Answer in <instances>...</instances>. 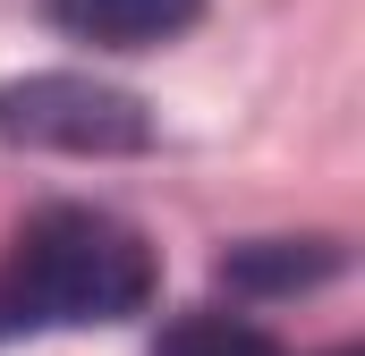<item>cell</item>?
Here are the masks:
<instances>
[{
	"label": "cell",
	"mask_w": 365,
	"mask_h": 356,
	"mask_svg": "<svg viewBox=\"0 0 365 356\" xmlns=\"http://www.w3.org/2000/svg\"><path fill=\"white\" fill-rule=\"evenodd\" d=\"M153 246L93 204H43L0 271V331H86L128 323L153 297Z\"/></svg>",
	"instance_id": "obj_1"
},
{
	"label": "cell",
	"mask_w": 365,
	"mask_h": 356,
	"mask_svg": "<svg viewBox=\"0 0 365 356\" xmlns=\"http://www.w3.org/2000/svg\"><path fill=\"white\" fill-rule=\"evenodd\" d=\"M0 145L110 162V153H145L153 145V110L128 85H102V77H77V68H43V77L0 85Z\"/></svg>",
	"instance_id": "obj_2"
},
{
	"label": "cell",
	"mask_w": 365,
	"mask_h": 356,
	"mask_svg": "<svg viewBox=\"0 0 365 356\" xmlns=\"http://www.w3.org/2000/svg\"><path fill=\"white\" fill-rule=\"evenodd\" d=\"M43 9L60 34H77L93 51H153L204 17V0H43Z\"/></svg>",
	"instance_id": "obj_3"
},
{
	"label": "cell",
	"mask_w": 365,
	"mask_h": 356,
	"mask_svg": "<svg viewBox=\"0 0 365 356\" xmlns=\"http://www.w3.org/2000/svg\"><path fill=\"white\" fill-rule=\"evenodd\" d=\"M340 271V246L331 238H255V246H230L221 255V280L230 288H255V297H280V288H314Z\"/></svg>",
	"instance_id": "obj_4"
},
{
	"label": "cell",
	"mask_w": 365,
	"mask_h": 356,
	"mask_svg": "<svg viewBox=\"0 0 365 356\" xmlns=\"http://www.w3.org/2000/svg\"><path fill=\"white\" fill-rule=\"evenodd\" d=\"M153 356H280V348L255 323H238V314H179Z\"/></svg>",
	"instance_id": "obj_5"
}]
</instances>
